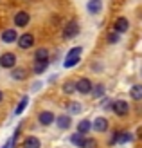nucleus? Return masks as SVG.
Masks as SVG:
<instances>
[{"mask_svg": "<svg viewBox=\"0 0 142 148\" xmlns=\"http://www.w3.org/2000/svg\"><path fill=\"white\" fill-rule=\"evenodd\" d=\"M76 132H79V134H83V136H88L92 132V121L90 119H81L79 123H77V130Z\"/></svg>", "mask_w": 142, "mask_h": 148, "instance_id": "a211bd4d", "label": "nucleus"}, {"mask_svg": "<svg viewBox=\"0 0 142 148\" xmlns=\"http://www.w3.org/2000/svg\"><path fill=\"white\" fill-rule=\"evenodd\" d=\"M0 40H2L4 43H16L18 31H16V29H13V27H7V29H4V31L0 33Z\"/></svg>", "mask_w": 142, "mask_h": 148, "instance_id": "9b49d317", "label": "nucleus"}, {"mask_svg": "<svg viewBox=\"0 0 142 148\" xmlns=\"http://www.w3.org/2000/svg\"><path fill=\"white\" fill-rule=\"evenodd\" d=\"M130 98L133 101H142V85L137 83V85H133L130 88Z\"/></svg>", "mask_w": 142, "mask_h": 148, "instance_id": "412c9836", "label": "nucleus"}, {"mask_svg": "<svg viewBox=\"0 0 142 148\" xmlns=\"http://www.w3.org/2000/svg\"><path fill=\"white\" fill-rule=\"evenodd\" d=\"M54 119H56V114L52 110H41V112H38V123L41 127H50L54 123Z\"/></svg>", "mask_w": 142, "mask_h": 148, "instance_id": "9d476101", "label": "nucleus"}, {"mask_svg": "<svg viewBox=\"0 0 142 148\" xmlns=\"http://www.w3.org/2000/svg\"><path fill=\"white\" fill-rule=\"evenodd\" d=\"M108 128H110V121H108L104 116H97L95 119L92 121V130H94V132L104 134V132H108Z\"/></svg>", "mask_w": 142, "mask_h": 148, "instance_id": "0eeeda50", "label": "nucleus"}, {"mask_svg": "<svg viewBox=\"0 0 142 148\" xmlns=\"http://www.w3.org/2000/svg\"><path fill=\"white\" fill-rule=\"evenodd\" d=\"M106 42H108V45H115V43L121 42V34L115 33V31H110L106 34Z\"/></svg>", "mask_w": 142, "mask_h": 148, "instance_id": "bb28decb", "label": "nucleus"}, {"mask_svg": "<svg viewBox=\"0 0 142 148\" xmlns=\"http://www.w3.org/2000/svg\"><path fill=\"white\" fill-rule=\"evenodd\" d=\"M119 132L121 130H113V134H111V137H110V146H113V145H117V139H119Z\"/></svg>", "mask_w": 142, "mask_h": 148, "instance_id": "c85d7f7f", "label": "nucleus"}, {"mask_svg": "<svg viewBox=\"0 0 142 148\" xmlns=\"http://www.w3.org/2000/svg\"><path fill=\"white\" fill-rule=\"evenodd\" d=\"M13 22H14V27L16 29H24L31 24V14L27 11H18L16 14L13 16Z\"/></svg>", "mask_w": 142, "mask_h": 148, "instance_id": "423d86ee", "label": "nucleus"}, {"mask_svg": "<svg viewBox=\"0 0 142 148\" xmlns=\"http://www.w3.org/2000/svg\"><path fill=\"white\" fill-rule=\"evenodd\" d=\"M50 58V53L47 47H38L34 51V60H49Z\"/></svg>", "mask_w": 142, "mask_h": 148, "instance_id": "5701e85b", "label": "nucleus"}, {"mask_svg": "<svg viewBox=\"0 0 142 148\" xmlns=\"http://www.w3.org/2000/svg\"><path fill=\"white\" fill-rule=\"evenodd\" d=\"M86 11L88 14H99L103 11V0H88L86 2Z\"/></svg>", "mask_w": 142, "mask_h": 148, "instance_id": "4468645a", "label": "nucleus"}, {"mask_svg": "<svg viewBox=\"0 0 142 148\" xmlns=\"http://www.w3.org/2000/svg\"><path fill=\"white\" fill-rule=\"evenodd\" d=\"M85 137L86 136H83V134H79V132H74V134L70 136V139L69 141L74 145V146H77V148H81V145H83V141H85Z\"/></svg>", "mask_w": 142, "mask_h": 148, "instance_id": "a878e982", "label": "nucleus"}, {"mask_svg": "<svg viewBox=\"0 0 142 148\" xmlns=\"http://www.w3.org/2000/svg\"><path fill=\"white\" fill-rule=\"evenodd\" d=\"M65 110H67V114L69 116H77V114H81V110H83V105H81L79 101H69L65 105Z\"/></svg>", "mask_w": 142, "mask_h": 148, "instance_id": "2eb2a0df", "label": "nucleus"}, {"mask_svg": "<svg viewBox=\"0 0 142 148\" xmlns=\"http://www.w3.org/2000/svg\"><path fill=\"white\" fill-rule=\"evenodd\" d=\"M27 105H29V96H22V99L18 101L16 108L13 110V116H22V114H24V110L27 108Z\"/></svg>", "mask_w": 142, "mask_h": 148, "instance_id": "aec40b11", "label": "nucleus"}, {"mask_svg": "<svg viewBox=\"0 0 142 148\" xmlns=\"http://www.w3.org/2000/svg\"><path fill=\"white\" fill-rule=\"evenodd\" d=\"M16 62H18V58H16L14 53H4V54H0V67H2V69L11 71L13 67H16Z\"/></svg>", "mask_w": 142, "mask_h": 148, "instance_id": "39448f33", "label": "nucleus"}, {"mask_svg": "<svg viewBox=\"0 0 142 148\" xmlns=\"http://www.w3.org/2000/svg\"><path fill=\"white\" fill-rule=\"evenodd\" d=\"M140 74H142V71H140Z\"/></svg>", "mask_w": 142, "mask_h": 148, "instance_id": "2f4dec72", "label": "nucleus"}, {"mask_svg": "<svg viewBox=\"0 0 142 148\" xmlns=\"http://www.w3.org/2000/svg\"><path fill=\"white\" fill-rule=\"evenodd\" d=\"M79 63H81V54H67L65 62H63V67L65 69H72V67H76Z\"/></svg>", "mask_w": 142, "mask_h": 148, "instance_id": "f3484780", "label": "nucleus"}, {"mask_svg": "<svg viewBox=\"0 0 142 148\" xmlns=\"http://www.w3.org/2000/svg\"><path fill=\"white\" fill-rule=\"evenodd\" d=\"M139 137H140V139H142V127H140V128H139Z\"/></svg>", "mask_w": 142, "mask_h": 148, "instance_id": "7c9ffc66", "label": "nucleus"}, {"mask_svg": "<svg viewBox=\"0 0 142 148\" xmlns=\"http://www.w3.org/2000/svg\"><path fill=\"white\" fill-rule=\"evenodd\" d=\"M111 31H115L119 34H124L130 31V20L126 16H117L115 22H113V27H111Z\"/></svg>", "mask_w": 142, "mask_h": 148, "instance_id": "6e6552de", "label": "nucleus"}, {"mask_svg": "<svg viewBox=\"0 0 142 148\" xmlns=\"http://www.w3.org/2000/svg\"><path fill=\"white\" fill-rule=\"evenodd\" d=\"M18 136H20V125L16 127V130H14V134H13L9 139H7V141H5V145H4L2 148H14V146H16V139H18Z\"/></svg>", "mask_w": 142, "mask_h": 148, "instance_id": "393cba45", "label": "nucleus"}, {"mask_svg": "<svg viewBox=\"0 0 142 148\" xmlns=\"http://www.w3.org/2000/svg\"><path fill=\"white\" fill-rule=\"evenodd\" d=\"M104 94H106V85H104V83H95L92 87V92H90L92 98L99 99V98H104Z\"/></svg>", "mask_w": 142, "mask_h": 148, "instance_id": "6ab92c4d", "label": "nucleus"}, {"mask_svg": "<svg viewBox=\"0 0 142 148\" xmlns=\"http://www.w3.org/2000/svg\"><path fill=\"white\" fill-rule=\"evenodd\" d=\"M2 101H4V92L0 90V103H2Z\"/></svg>", "mask_w": 142, "mask_h": 148, "instance_id": "c756f323", "label": "nucleus"}, {"mask_svg": "<svg viewBox=\"0 0 142 148\" xmlns=\"http://www.w3.org/2000/svg\"><path fill=\"white\" fill-rule=\"evenodd\" d=\"M9 76L14 81H25L29 74H27V69L25 67H13L11 72H9Z\"/></svg>", "mask_w": 142, "mask_h": 148, "instance_id": "ddd939ff", "label": "nucleus"}, {"mask_svg": "<svg viewBox=\"0 0 142 148\" xmlns=\"http://www.w3.org/2000/svg\"><path fill=\"white\" fill-rule=\"evenodd\" d=\"M94 83L90 81V78H79L76 79V92L81 96H90Z\"/></svg>", "mask_w": 142, "mask_h": 148, "instance_id": "7ed1b4c3", "label": "nucleus"}, {"mask_svg": "<svg viewBox=\"0 0 142 148\" xmlns=\"http://www.w3.org/2000/svg\"><path fill=\"white\" fill-rule=\"evenodd\" d=\"M61 90L65 94H76V79H67V81H63Z\"/></svg>", "mask_w": 142, "mask_h": 148, "instance_id": "4be33fe9", "label": "nucleus"}, {"mask_svg": "<svg viewBox=\"0 0 142 148\" xmlns=\"http://www.w3.org/2000/svg\"><path fill=\"white\" fill-rule=\"evenodd\" d=\"M130 141H133V134H131V132H126V130H121V132H119L117 145H126V143H130Z\"/></svg>", "mask_w": 142, "mask_h": 148, "instance_id": "b1692460", "label": "nucleus"}, {"mask_svg": "<svg viewBox=\"0 0 142 148\" xmlns=\"http://www.w3.org/2000/svg\"><path fill=\"white\" fill-rule=\"evenodd\" d=\"M49 65H50V58H49V60H34V63H33V74H36V76L45 74V71L49 69Z\"/></svg>", "mask_w": 142, "mask_h": 148, "instance_id": "f8f14e48", "label": "nucleus"}, {"mask_svg": "<svg viewBox=\"0 0 142 148\" xmlns=\"http://www.w3.org/2000/svg\"><path fill=\"white\" fill-rule=\"evenodd\" d=\"M111 105H108V108L113 112L117 117H124L130 114V103L126 99H115V101H110Z\"/></svg>", "mask_w": 142, "mask_h": 148, "instance_id": "f257e3e1", "label": "nucleus"}, {"mask_svg": "<svg viewBox=\"0 0 142 148\" xmlns=\"http://www.w3.org/2000/svg\"><path fill=\"white\" fill-rule=\"evenodd\" d=\"M81 148H97V141L94 137H85V141H83V145H81Z\"/></svg>", "mask_w": 142, "mask_h": 148, "instance_id": "cd10ccee", "label": "nucleus"}, {"mask_svg": "<svg viewBox=\"0 0 142 148\" xmlns=\"http://www.w3.org/2000/svg\"><path fill=\"white\" fill-rule=\"evenodd\" d=\"M16 45L22 51H29L34 47V34L33 33H24V34H18V40H16Z\"/></svg>", "mask_w": 142, "mask_h": 148, "instance_id": "20e7f679", "label": "nucleus"}, {"mask_svg": "<svg viewBox=\"0 0 142 148\" xmlns=\"http://www.w3.org/2000/svg\"><path fill=\"white\" fill-rule=\"evenodd\" d=\"M54 123H56V127L59 128V130H70V127H72V116H69V114H58L56 116V119H54Z\"/></svg>", "mask_w": 142, "mask_h": 148, "instance_id": "1a4fd4ad", "label": "nucleus"}, {"mask_svg": "<svg viewBox=\"0 0 142 148\" xmlns=\"http://www.w3.org/2000/svg\"><path fill=\"white\" fill-rule=\"evenodd\" d=\"M22 148H41V141L36 136H27L22 141Z\"/></svg>", "mask_w": 142, "mask_h": 148, "instance_id": "dca6fc26", "label": "nucleus"}, {"mask_svg": "<svg viewBox=\"0 0 142 148\" xmlns=\"http://www.w3.org/2000/svg\"><path fill=\"white\" fill-rule=\"evenodd\" d=\"M79 33H81V27H79L77 20H70L69 24L63 27V38L65 40H74L76 36H79Z\"/></svg>", "mask_w": 142, "mask_h": 148, "instance_id": "f03ea898", "label": "nucleus"}]
</instances>
